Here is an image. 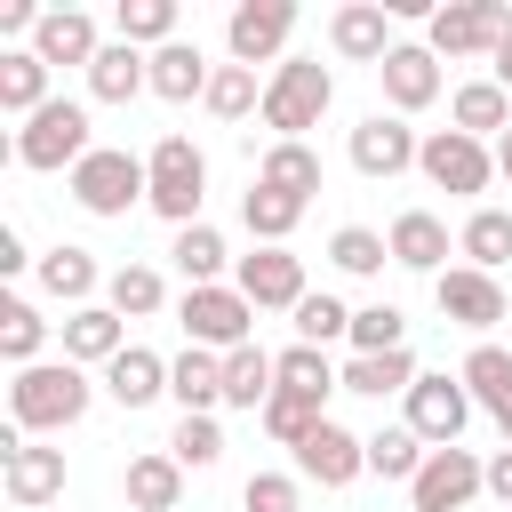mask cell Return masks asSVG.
I'll use <instances>...</instances> for the list:
<instances>
[{"mask_svg":"<svg viewBox=\"0 0 512 512\" xmlns=\"http://www.w3.org/2000/svg\"><path fill=\"white\" fill-rule=\"evenodd\" d=\"M168 456H176L184 472H208V464L224 456V424H216V416H176V432H168Z\"/></svg>","mask_w":512,"mask_h":512,"instance_id":"47","label":"cell"},{"mask_svg":"<svg viewBox=\"0 0 512 512\" xmlns=\"http://www.w3.org/2000/svg\"><path fill=\"white\" fill-rule=\"evenodd\" d=\"M472 496H488V464L472 448H432L424 472L408 480V504L416 512H464Z\"/></svg>","mask_w":512,"mask_h":512,"instance_id":"10","label":"cell"},{"mask_svg":"<svg viewBox=\"0 0 512 512\" xmlns=\"http://www.w3.org/2000/svg\"><path fill=\"white\" fill-rule=\"evenodd\" d=\"M416 168H424L440 192H464V200L496 184V152H488L480 136H464V128H432L424 152H416Z\"/></svg>","mask_w":512,"mask_h":512,"instance_id":"9","label":"cell"},{"mask_svg":"<svg viewBox=\"0 0 512 512\" xmlns=\"http://www.w3.org/2000/svg\"><path fill=\"white\" fill-rule=\"evenodd\" d=\"M328 424V400H312V392H288V384H272V400H264V432L280 440V448H304L312 432Z\"/></svg>","mask_w":512,"mask_h":512,"instance_id":"33","label":"cell"},{"mask_svg":"<svg viewBox=\"0 0 512 512\" xmlns=\"http://www.w3.org/2000/svg\"><path fill=\"white\" fill-rule=\"evenodd\" d=\"M296 472H304V480H320V488H352V480L368 472V440H360V432H344V424L328 416V424L296 448Z\"/></svg>","mask_w":512,"mask_h":512,"instance_id":"17","label":"cell"},{"mask_svg":"<svg viewBox=\"0 0 512 512\" xmlns=\"http://www.w3.org/2000/svg\"><path fill=\"white\" fill-rule=\"evenodd\" d=\"M496 176H504V184H512V128H504V136H496Z\"/></svg>","mask_w":512,"mask_h":512,"instance_id":"52","label":"cell"},{"mask_svg":"<svg viewBox=\"0 0 512 512\" xmlns=\"http://www.w3.org/2000/svg\"><path fill=\"white\" fill-rule=\"evenodd\" d=\"M304 208H312V200H288V192H272V184H248V192H240V224L256 232V248H288V232L304 224Z\"/></svg>","mask_w":512,"mask_h":512,"instance_id":"28","label":"cell"},{"mask_svg":"<svg viewBox=\"0 0 512 512\" xmlns=\"http://www.w3.org/2000/svg\"><path fill=\"white\" fill-rule=\"evenodd\" d=\"M88 400H96V384H88L80 360H32V368H16V384H8V424H16L24 440L72 432V424L88 416Z\"/></svg>","mask_w":512,"mask_h":512,"instance_id":"1","label":"cell"},{"mask_svg":"<svg viewBox=\"0 0 512 512\" xmlns=\"http://www.w3.org/2000/svg\"><path fill=\"white\" fill-rule=\"evenodd\" d=\"M112 24H120L128 48H168L176 40V0H120Z\"/></svg>","mask_w":512,"mask_h":512,"instance_id":"40","label":"cell"},{"mask_svg":"<svg viewBox=\"0 0 512 512\" xmlns=\"http://www.w3.org/2000/svg\"><path fill=\"white\" fill-rule=\"evenodd\" d=\"M488 496L512 512V448H496V456H488Z\"/></svg>","mask_w":512,"mask_h":512,"instance_id":"49","label":"cell"},{"mask_svg":"<svg viewBox=\"0 0 512 512\" xmlns=\"http://www.w3.org/2000/svg\"><path fill=\"white\" fill-rule=\"evenodd\" d=\"M40 344H48L40 304H32V296H0V360H8V368H32Z\"/></svg>","mask_w":512,"mask_h":512,"instance_id":"37","label":"cell"},{"mask_svg":"<svg viewBox=\"0 0 512 512\" xmlns=\"http://www.w3.org/2000/svg\"><path fill=\"white\" fill-rule=\"evenodd\" d=\"M0 488H8V504H16V512L56 504V496H64V448L24 440V432L8 424V432H0Z\"/></svg>","mask_w":512,"mask_h":512,"instance_id":"7","label":"cell"},{"mask_svg":"<svg viewBox=\"0 0 512 512\" xmlns=\"http://www.w3.org/2000/svg\"><path fill=\"white\" fill-rule=\"evenodd\" d=\"M384 240H392V264H408V272H432V280L448 272V224H440L432 208H400Z\"/></svg>","mask_w":512,"mask_h":512,"instance_id":"24","label":"cell"},{"mask_svg":"<svg viewBox=\"0 0 512 512\" xmlns=\"http://www.w3.org/2000/svg\"><path fill=\"white\" fill-rule=\"evenodd\" d=\"M32 272H40V296H56L64 312L96 304V288L112 280V272H96V256H88V248H72V240H56V248H48V256H40Z\"/></svg>","mask_w":512,"mask_h":512,"instance_id":"22","label":"cell"},{"mask_svg":"<svg viewBox=\"0 0 512 512\" xmlns=\"http://www.w3.org/2000/svg\"><path fill=\"white\" fill-rule=\"evenodd\" d=\"M464 424H472L464 376H416V384H408V432H416L424 448H456Z\"/></svg>","mask_w":512,"mask_h":512,"instance_id":"11","label":"cell"},{"mask_svg":"<svg viewBox=\"0 0 512 512\" xmlns=\"http://www.w3.org/2000/svg\"><path fill=\"white\" fill-rule=\"evenodd\" d=\"M416 376H424V368H416L408 352H352V360H344V392H360V400H384V392L408 400Z\"/></svg>","mask_w":512,"mask_h":512,"instance_id":"32","label":"cell"},{"mask_svg":"<svg viewBox=\"0 0 512 512\" xmlns=\"http://www.w3.org/2000/svg\"><path fill=\"white\" fill-rule=\"evenodd\" d=\"M120 488H128V512H176L184 504V464L168 448H144V456H128Z\"/></svg>","mask_w":512,"mask_h":512,"instance_id":"25","label":"cell"},{"mask_svg":"<svg viewBox=\"0 0 512 512\" xmlns=\"http://www.w3.org/2000/svg\"><path fill=\"white\" fill-rule=\"evenodd\" d=\"M104 304H112L120 320H152V312L168 304V280H160L152 264H120V272L104 280Z\"/></svg>","mask_w":512,"mask_h":512,"instance_id":"39","label":"cell"},{"mask_svg":"<svg viewBox=\"0 0 512 512\" xmlns=\"http://www.w3.org/2000/svg\"><path fill=\"white\" fill-rule=\"evenodd\" d=\"M272 384H280V360H272L264 344H240V352H224V408H256V416H264Z\"/></svg>","mask_w":512,"mask_h":512,"instance_id":"30","label":"cell"},{"mask_svg":"<svg viewBox=\"0 0 512 512\" xmlns=\"http://www.w3.org/2000/svg\"><path fill=\"white\" fill-rule=\"evenodd\" d=\"M280 384H288V392L328 400V392H344V368H336L320 344H288V352H280Z\"/></svg>","mask_w":512,"mask_h":512,"instance_id":"43","label":"cell"},{"mask_svg":"<svg viewBox=\"0 0 512 512\" xmlns=\"http://www.w3.org/2000/svg\"><path fill=\"white\" fill-rule=\"evenodd\" d=\"M104 392H112L120 408H152V400L168 392V360H160V352H144V344H128V352L104 368Z\"/></svg>","mask_w":512,"mask_h":512,"instance_id":"29","label":"cell"},{"mask_svg":"<svg viewBox=\"0 0 512 512\" xmlns=\"http://www.w3.org/2000/svg\"><path fill=\"white\" fill-rule=\"evenodd\" d=\"M344 344H352V352H408V320H400V304H360Z\"/></svg>","mask_w":512,"mask_h":512,"instance_id":"46","label":"cell"},{"mask_svg":"<svg viewBox=\"0 0 512 512\" xmlns=\"http://www.w3.org/2000/svg\"><path fill=\"white\" fill-rule=\"evenodd\" d=\"M448 120H456L464 136H480V144H488V136H504V128H512V96H504L496 80H464V88L448 96Z\"/></svg>","mask_w":512,"mask_h":512,"instance_id":"31","label":"cell"},{"mask_svg":"<svg viewBox=\"0 0 512 512\" xmlns=\"http://www.w3.org/2000/svg\"><path fill=\"white\" fill-rule=\"evenodd\" d=\"M144 88H152V56L128 48V40H104V56L88 64V96H96V104H128V96H144Z\"/></svg>","mask_w":512,"mask_h":512,"instance_id":"27","label":"cell"},{"mask_svg":"<svg viewBox=\"0 0 512 512\" xmlns=\"http://www.w3.org/2000/svg\"><path fill=\"white\" fill-rule=\"evenodd\" d=\"M376 80H384V104H392V112H424V104L440 96V56L416 48V40H400V48L376 64Z\"/></svg>","mask_w":512,"mask_h":512,"instance_id":"19","label":"cell"},{"mask_svg":"<svg viewBox=\"0 0 512 512\" xmlns=\"http://www.w3.org/2000/svg\"><path fill=\"white\" fill-rule=\"evenodd\" d=\"M240 512H304V488H296L288 472H248Z\"/></svg>","mask_w":512,"mask_h":512,"instance_id":"48","label":"cell"},{"mask_svg":"<svg viewBox=\"0 0 512 512\" xmlns=\"http://www.w3.org/2000/svg\"><path fill=\"white\" fill-rule=\"evenodd\" d=\"M96 144H88V104H72V96H48L24 128H16V144H8V160L16 168H32V176H72L80 160H88Z\"/></svg>","mask_w":512,"mask_h":512,"instance_id":"3","label":"cell"},{"mask_svg":"<svg viewBox=\"0 0 512 512\" xmlns=\"http://www.w3.org/2000/svg\"><path fill=\"white\" fill-rule=\"evenodd\" d=\"M432 304H440V320H456V328H496L504 320V288H496V272H472V264H448L440 280H432Z\"/></svg>","mask_w":512,"mask_h":512,"instance_id":"14","label":"cell"},{"mask_svg":"<svg viewBox=\"0 0 512 512\" xmlns=\"http://www.w3.org/2000/svg\"><path fill=\"white\" fill-rule=\"evenodd\" d=\"M168 400H176L184 416H216V408H224V352L184 344V352L168 360Z\"/></svg>","mask_w":512,"mask_h":512,"instance_id":"23","label":"cell"},{"mask_svg":"<svg viewBox=\"0 0 512 512\" xmlns=\"http://www.w3.org/2000/svg\"><path fill=\"white\" fill-rule=\"evenodd\" d=\"M176 320H184V344H200V352H240V344H256V304H248L232 280L184 288V296H176Z\"/></svg>","mask_w":512,"mask_h":512,"instance_id":"5","label":"cell"},{"mask_svg":"<svg viewBox=\"0 0 512 512\" xmlns=\"http://www.w3.org/2000/svg\"><path fill=\"white\" fill-rule=\"evenodd\" d=\"M328 264H336V272H352V280H376V272L392 264V240H384V232H368V224H344V232L328 240Z\"/></svg>","mask_w":512,"mask_h":512,"instance_id":"42","label":"cell"},{"mask_svg":"<svg viewBox=\"0 0 512 512\" xmlns=\"http://www.w3.org/2000/svg\"><path fill=\"white\" fill-rule=\"evenodd\" d=\"M72 200H80L88 216H128L136 200H152V176H144V160H136V152L96 144V152L72 168Z\"/></svg>","mask_w":512,"mask_h":512,"instance_id":"6","label":"cell"},{"mask_svg":"<svg viewBox=\"0 0 512 512\" xmlns=\"http://www.w3.org/2000/svg\"><path fill=\"white\" fill-rule=\"evenodd\" d=\"M328 48L344 56V64H384L400 40H392V8L384 0H344L336 16H328Z\"/></svg>","mask_w":512,"mask_h":512,"instance_id":"15","label":"cell"},{"mask_svg":"<svg viewBox=\"0 0 512 512\" xmlns=\"http://www.w3.org/2000/svg\"><path fill=\"white\" fill-rule=\"evenodd\" d=\"M208 80H216V64L200 56V40L152 48V96H160V104H192V96H208Z\"/></svg>","mask_w":512,"mask_h":512,"instance_id":"26","label":"cell"},{"mask_svg":"<svg viewBox=\"0 0 512 512\" xmlns=\"http://www.w3.org/2000/svg\"><path fill=\"white\" fill-rule=\"evenodd\" d=\"M336 336H352V304H344V296H328V288H320V296H304V304H296V344H320V352H328Z\"/></svg>","mask_w":512,"mask_h":512,"instance_id":"45","label":"cell"},{"mask_svg":"<svg viewBox=\"0 0 512 512\" xmlns=\"http://www.w3.org/2000/svg\"><path fill=\"white\" fill-rule=\"evenodd\" d=\"M456 248H464V264H472V272L512 264V208H472V216H464V232H456Z\"/></svg>","mask_w":512,"mask_h":512,"instance_id":"34","label":"cell"},{"mask_svg":"<svg viewBox=\"0 0 512 512\" xmlns=\"http://www.w3.org/2000/svg\"><path fill=\"white\" fill-rule=\"evenodd\" d=\"M416 152H424V136L408 128V120H384V112H368L360 128H352V168L360 176H400V168H416Z\"/></svg>","mask_w":512,"mask_h":512,"instance_id":"16","label":"cell"},{"mask_svg":"<svg viewBox=\"0 0 512 512\" xmlns=\"http://www.w3.org/2000/svg\"><path fill=\"white\" fill-rule=\"evenodd\" d=\"M432 40V56H496L504 40H512V8L504 0H448V8H432V24H424Z\"/></svg>","mask_w":512,"mask_h":512,"instance_id":"8","label":"cell"},{"mask_svg":"<svg viewBox=\"0 0 512 512\" xmlns=\"http://www.w3.org/2000/svg\"><path fill=\"white\" fill-rule=\"evenodd\" d=\"M336 104V72L320 56H280L264 80V128L272 144H304V128H320V112Z\"/></svg>","mask_w":512,"mask_h":512,"instance_id":"2","label":"cell"},{"mask_svg":"<svg viewBox=\"0 0 512 512\" xmlns=\"http://www.w3.org/2000/svg\"><path fill=\"white\" fill-rule=\"evenodd\" d=\"M456 376H464L472 408H488V416H496V432H504V448H512V352H504V344H472Z\"/></svg>","mask_w":512,"mask_h":512,"instance_id":"21","label":"cell"},{"mask_svg":"<svg viewBox=\"0 0 512 512\" xmlns=\"http://www.w3.org/2000/svg\"><path fill=\"white\" fill-rule=\"evenodd\" d=\"M496 88H504V96H512V40H504V48H496Z\"/></svg>","mask_w":512,"mask_h":512,"instance_id":"51","label":"cell"},{"mask_svg":"<svg viewBox=\"0 0 512 512\" xmlns=\"http://www.w3.org/2000/svg\"><path fill=\"white\" fill-rule=\"evenodd\" d=\"M216 120H248V112H264V80L248 72V64H216V80H208V96H200Z\"/></svg>","mask_w":512,"mask_h":512,"instance_id":"41","label":"cell"},{"mask_svg":"<svg viewBox=\"0 0 512 512\" xmlns=\"http://www.w3.org/2000/svg\"><path fill=\"white\" fill-rule=\"evenodd\" d=\"M288 32H296V0H240L232 16H224V48H232V64H272L280 48H288Z\"/></svg>","mask_w":512,"mask_h":512,"instance_id":"12","label":"cell"},{"mask_svg":"<svg viewBox=\"0 0 512 512\" xmlns=\"http://www.w3.org/2000/svg\"><path fill=\"white\" fill-rule=\"evenodd\" d=\"M424 456H432V448H424L408 424H392V432H376V440H368V472H376V480H416V472H424Z\"/></svg>","mask_w":512,"mask_h":512,"instance_id":"44","label":"cell"},{"mask_svg":"<svg viewBox=\"0 0 512 512\" xmlns=\"http://www.w3.org/2000/svg\"><path fill=\"white\" fill-rule=\"evenodd\" d=\"M232 288L256 304V312H296L312 288H304V256L296 248H248L240 256V272H232Z\"/></svg>","mask_w":512,"mask_h":512,"instance_id":"13","label":"cell"},{"mask_svg":"<svg viewBox=\"0 0 512 512\" xmlns=\"http://www.w3.org/2000/svg\"><path fill=\"white\" fill-rule=\"evenodd\" d=\"M32 56H40L48 72H56V64H80V72H88V64L104 56L96 16H88V8H48V16H40V32H32Z\"/></svg>","mask_w":512,"mask_h":512,"instance_id":"18","label":"cell"},{"mask_svg":"<svg viewBox=\"0 0 512 512\" xmlns=\"http://www.w3.org/2000/svg\"><path fill=\"white\" fill-rule=\"evenodd\" d=\"M168 256H176L184 288H216V280H224V232H216V224H184Z\"/></svg>","mask_w":512,"mask_h":512,"instance_id":"38","label":"cell"},{"mask_svg":"<svg viewBox=\"0 0 512 512\" xmlns=\"http://www.w3.org/2000/svg\"><path fill=\"white\" fill-rule=\"evenodd\" d=\"M144 176H152V216H168L176 232L184 224H200V200H208V160H200V144L192 136H160L152 152H144Z\"/></svg>","mask_w":512,"mask_h":512,"instance_id":"4","label":"cell"},{"mask_svg":"<svg viewBox=\"0 0 512 512\" xmlns=\"http://www.w3.org/2000/svg\"><path fill=\"white\" fill-rule=\"evenodd\" d=\"M128 352V320L112 312V304H80V312H64V360H80V368H112Z\"/></svg>","mask_w":512,"mask_h":512,"instance_id":"20","label":"cell"},{"mask_svg":"<svg viewBox=\"0 0 512 512\" xmlns=\"http://www.w3.org/2000/svg\"><path fill=\"white\" fill-rule=\"evenodd\" d=\"M48 104V64L32 48H0V112H40Z\"/></svg>","mask_w":512,"mask_h":512,"instance_id":"35","label":"cell"},{"mask_svg":"<svg viewBox=\"0 0 512 512\" xmlns=\"http://www.w3.org/2000/svg\"><path fill=\"white\" fill-rule=\"evenodd\" d=\"M256 184H272V192H288V200H312V192H320V152H312V144H264Z\"/></svg>","mask_w":512,"mask_h":512,"instance_id":"36","label":"cell"},{"mask_svg":"<svg viewBox=\"0 0 512 512\" xmlns=\"http://www.w3.org/2000/svg\"><path fill=\"white\" fill-rule=\"evenodd\" d=\"M24 264H32V256H24V240H16V232H0V272H24Z\"/></svg>","mask_w":512,"mask_h":512,"instance_id":"50","label":"cell"}]
</instances>
